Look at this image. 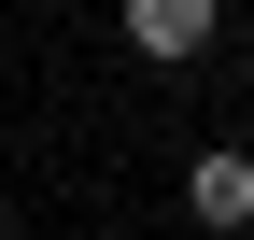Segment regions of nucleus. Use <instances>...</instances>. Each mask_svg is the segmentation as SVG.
I'll return each instance as SVG.
<instances>
[{
    "mask_svg": "<svg viewBox=\"0 0 254 240\" xmlns=\"http://www.w3.org/2000/svg\"><path fill=\"white\" fill-rule=\"evenodd\" d=\"M184 212H198V240H254V156L212 141V156L184 170Z\"/></svg>",
    "mask_w": 254,
    "mask_h": 240,
    "instance_id": "f257e3e1",
    "label": "nucleus"
},
{
    "mask_svg": "<svg viewBox=\"0 0 254 240\" xmlns=\"http://www.w3.org/2000/svg\"><path fill=\"white\" fill-rule=\"evenodd\" d=\"M212 28H226L212 0H127V43H141L155 71H184V57H212Z\"/></svg>",
    "mask_w": 254,
    "mask_h": 240,
    "instance_id": "f03ea898",
    "label": "nucleus"
}]
</instances>
